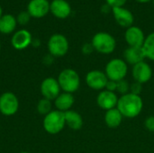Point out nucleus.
Segmentation results:
<instances>
[{
  "label": "nucleus",
  "instance_id": "obj_1",
  "mask_svg": "<svg viewBox=\"0 0 154 153\" xmlns=\"http://www.w3.org/2000/svg\"><path fill=\"white\" fill-rule=\"evenodd\" d=\"M116 108L120 111L124 118L133 119L142 113L143 108V100L141 96L127 93L119 96Z\"/></svg>",
  "mask_w": 154,
  "mask_h": 153
},
{
  "label": "nucleus",
  "instance_id": "obj_2",
  "mask_svg": "<svg viewBox=\"0 0 154 153\" xmlns=\"http://www.w3.org/2000/svg\"><path fill=\"white\" fill-rule=\"evenodd\" d=\"M91 44L96 51L104 55L113 53L116 48V41L115 37L106 32H98L95 33L92 37Z\"/></svg>",
  "mask_w": 154,
  "mask_h": 153
},
{
  "label": "nucleus",
  "instance_id": "obj_3",
  "mask_svg": "<svg viewBox=\"0 0 154 153\" xmlns=\"http://www.w3.org/2000/svg\"><path fill=\"white\" fill-rule=\"evenodd\" d=\"M60 89L63 92L73 94L80 87V77L73 69H65L61 70L57 78Z\"/></svg>",
  "mask_w": 154,
  "mask_h": 153
},
{
  "label": "nucleus",
  "instance_id": "obj_4",
  "mask_svg": "<svg viewBox=\"0 0 154 153\" xmlns=\"http://www.w3.org/2000/svg\"><path fill=\"white\" fill-rule=\"evenodd\" d=\"M42 126L45 132L50 134L54 135L60 133L66 126L64 113L56 109L52 110L43 117Z\"/></svg>",
  "mask_w": 154,
  "mask_h": 153
},
{
  "label": "nucleus",
  "instance_id": "obj_5",
  "mask_svg": "<svg viewBox=\"0 0 154 153\" xmlns=\"http://www.w3.org/2000/svg\"><path fill=\"white\" fill-rule=\"evenodd\" d=\"M105 73L109 80L118 82L125 79L128 74V64L123 59L114 58L106 63Z\"/></svg>",
  "mask_w": 154,
  "mask_h": 153
},
{
  "label": "nucleus",
  "instance_id": "obj_6",
  "mask_svg": "<svg viewBox=\"0 0 154 153\" xmlns=\"http://www.w3.org/2000/svg\"><path fill=\"white\" fill-rule=\"evenodd\" d=\"M48 50L54 58H60L65 56L69 49V41L61 33L52 34L48 41Z\"/></svg>",
  "mask_w": 154,
  "mask_h": 153
},
{
  "label": "nucleus",
  "instance_id": "obj_7",
  "mask_svg": "<svg viewBox=\"0 0 154 153\" xmlns=\"http://www.w3.org/2000/svg\"><path fill=\"white\" fill-rule=\"evenodd\" d=\"M19 109L18 97L13 92H5L0 96V113L5 116L14 115Z\"/></svg>",
  "mask_w": 154,
  "mask_h": 153
},
{
  "label": "nucleus",
  "instance_id": "obj_8",
  "mask_svg": "<svg viewBox=\"0 0 154 153\" xmlns=\"http://www.w3.org/2000/svg\"><path fill=\"white\" fill-rule=\"evenodd\" d=\"M108 78L105 71L99 69H93L87 73L85 77V82L87 86L95 91H102L106 88V85Z\"/></svg>",
  "mask_w": 154,
  "mask_h": 153
},
{
  "label": "nucleus",
  "instance_id": "obj_9",
  "mask_svg": "<svg viewBox=\"0 0 154 153\" xmlns=\"http://www.w3.org/2000/svg\"><path fill=\"white\" fill-rule=\"evenodd\" d=\"M152 69L149 63L145 60L139 62L132 68V77L135 82L140 84H145L149 82L152 78Z\"/></svg>",
  "mask_w": 154,
  "mask_h": 153
},
{
  "label": "nucleus",
  "instance_id": "obj_10",
  "mask_svg": "<svg viewBox=\"0 0 154 153\" xmlns=\"http://www.w3.org/2000/svg\"><path fill=\"white\" fill-rule=\"evenodd\" d=\"M40 90L43 98L54 101L56 97L60 94L61 89L57 78L49 77L42 80V82L41 83Z\"/></svg>",
  "mask_w": 154,
  "mask_h": 153
},
{
  "label": "nucleus",
  "instance_id": "obj_11",
  "mask_svg": "<svg viewBox=\"0 0 154 153\" xmlns=\"http://www.w3.org/2000/svg\"><path fill=\"white\" fill-rule=\"evenodd\" d=\"M146 36L143 31L135 25H132L125 30V40L129 47H143Z\"/></svg>",
  "mask_w": 154,
  "mask_h": 153
},
{
  "label": "nucleus",
  "instance_id": "obj_12",
  "mask_svg": "<svg viewBox=\"0 0 154 153\" xmlns=\"http://www.w3.org/2000/svg\"><path fill=\"white\" fill-rule=\"evenodd\" d=\"M112 14L115 18V21L119 26L127 29L130 26L134 25V16L133 13L125 6L112 8Z\"/></svg>",
  "mask_w": 154,
  "mask_h": 153
},
{
  "label": "nucleus",
  "instance_id": "obj_13",
  "mask_svg": "<svg viewBox=\"0 0 154 153\" xmlns=\"http://www.w3.org/2000/svg\"><path fill=\"white\" fill-rule=\"evenodd\" d=\"M118 98L119 97L116 93L104 89L97 96V104L101 109L108 111L116 107Z\"/></svg>",
  "mask_w": 154,
  "mask_h": 153
},
{
  "label": "nucleus",
  "instance_id": "obj_14",
  "mask_svg": "<svg viewBox=\"0 0 154 153\" xmlns=\"http://www.w3.org/2000/svg\"><path fill=\"white\" fill-rule=\"evenodd\" d=\"M50 4L48 0H31L27 5V12L31 17L42 18L50 12Z\"/></svg>",
  "mask_w": 154,
  "mask_h": 153
},
{
  "label": "nucleus",
  "instance_id": "obj_15",
  "mask_svg": "<svg viewBox=\"0 0 154 153\" xmlns=\"http://www.w3.org/2000/svg\"><path fill=\"white\" fill-rule=\"evenodd\" d=\"M32 41V37L31 32L25 29H22L15 32L13 34L11 38V44L15 50H22L26 49L28 46H30Z\"/></svg>",
  "mask_w": 154,
  "mask_h": 153
},
{
  "label": "nucleus",
  "instance_id": "obj_16",
  "mask_svg": "<svg viewBox=\"0 0 154 153\" xmlns=\"http://www.w3.org/2000/svg\"><path fill=\"white\" fill-rule=\"evenodd\" d=\"M50 12L59 19H66L71 14V6L66 0H52L50 4Z\"/></svg>",
  "mask_w": 154,
  "mask_h": 153
},
{
  "label": "nucleus",
  "instance_id": "obj_17",
  "mask_svg": "<svg viewBox=\"0 0 154 153\" xmlns=\"http://www.w3.org/2000/svg\"><path fill=\"white\" fill-rule=\"evenodd\" d=\"M145 55L142 47H129L123 52V60L128 64L134 66L145 60Z\"/></svg>",
  "mask_w": 154,
  "mask_h": 153
},
{
  "label": "nucleus",
  "instance_id": "obj_18",
  "mask_svg": "<svg viewBox=\"0 0 154 153\" xmlns=\"http://www.w3.org/2000/svg\"><path fill=\"white\" fill-rule=\"evenodd\" d=\"M74 103L75 97L73 94L62 92L54 100V106L56 110L60 111L62 113H66L67 111L71 110V107L73 106Z\"/></svg>",
  "mask_w": 154,
  "mask_h": 153
},
{
  "label": "nucleus",
  "instance_id": "obj_19",
  "mask_svg": "<svg viewBox=\"0 0 154 153\" xmlns=\"http://www.w3.org/2000/svg\"><path fill=\"white\" fill-rule=\"evenodd\" d=\"M124 116L120 113V111L116 107L113 109H110L108 111H106L104 120L107 127L109 128H117L121 125L123 122Z\"/></svg>",
  "mask_w": 154,
  "mask_h": 153
},
{
  "label": "nucleus",
  "instance_id": "obj_20",
  "mask_svg": "<svg viewBox=\"0 0 154 153\" xmlns=\"http://www.w3.org/2000/svg\"><path fill=\"white\" fill-rule=\"evenodd\" d=\"M64 115H65L66 125L69 129H71L73 131H79L82 128L83 118L80 115V114H79L76 111L69 110V111H67L66 113H64Z\"/></svg>",
  "mask_w": 154,
  "mask_h": 153
},
{
  "label": "nucleus",
  "instance_id": "obj_21",
  "mask_svg": "<svg viewBox=\"0 0 154 153\" xmlns=\"http://www.w3.org/2000/svg\"><path fill=\"white\" fill-rule=\"evenodd\" d=\"M16 18L12 14H5L0 18V32L3 34H10L16 28Z\"/></svg>",
  "mask_w": 154,
  "mask_h": 153
},
{
  "label": "nucleus",
  "instance_id": "obj_22",
  "mask_svg": "<svg viewBox=\"0 0 154 153\" xmlns=\"http://www.w3.org/2000/svg\"><path fill=\"white\" fill-rule=\"evenodd\" d=\"M142 48L144 52L145 58L154 61V32L146 36Z\"/></svg>",
  "mask_w": 154,
  "mask_h": 153
},
{
  "label": "nucleus",
  "instance_id": "obj_23",
  "mask_svg": "<svg viewBox=\"0 0 154 153\" xmlns=\"http://www.w3.org/2000/svg\"><path fill=\"white\" fill-rule=\"evenodd\" d=\"M37 111L42 115H46L52 111V103L51 100L46 98H42L37 104Z\"/></svg>",
  "mask_w": 154,
  "mask_h": 153
},
{
  "label": "nucleus",
  "instance_id": "obj_24",
  "mask_svg": "<svg viewBox=\"0 0 154 153\" xmlns=\"http://www.w3.org/2000/svg\"><path fill=\"white\" fill-rule=\"evenodd\" d=\"M127 93H130V83L125 79L118 81L117 87H116V94L123 96Z\"/></svg>",
  "mask_w": 154,
  "mask_h": 153
},
{
  "label": "nucleus",
  "instance_id": "obj_25",
  "mask_svg": "<svg viewBox=\"0 0 154 153\" xmlns=\"http://www.w3.org/2000/svg\"><path fill=\"white\" fill-rule=\"evenodd\" d=\"M30 18H31V15L29 14L27 11H22L18 14L16 17V21H17V23L21 25H25L29 23Z\"/></svg>",
  "mask_w": 154,
  "mask_h": 153
},
{
  "label": "nucleus",
  "instance_id": "obj_26",
  "mask_svg": "<svg viewBox=\"0 0 154 153\" xmlns=\"http://www.w3.org/2000/svg\"><path fill=\"white\" fill-rule=\"evenodd\" d=\"M143 91V85L138 82H133L130 84V93L140 96Z\"/></svg>",
  "mask_w": 154,
  "mask_h": 153
},
{
  "label": "nucleus",
  "instance_id": "obj_27",
  "mask_svg": "<svg viewBox=\"0 0 154 153\" xmlns=\"http://www.w3.org/2000/svg\"><path fill=\"white\" fill-rule=\"evenodd\" d=\"M127 0H106V5H108L111 8L115 7H122L125 5Z\"/></svg>",
  "mask_w": 154,
  "mask_h": 153
},
{
  "label": "nucleus",
  "instance_id": "obj_28",
  "mask_svg": "<svg viewBox=\"0 0 154 153\" xmlns=\"http://www.w3.org/2000/svg\"><path fill=\"white\" fill-rule=\"evenodd\" d=\"M144 126L149 132H154V115H150L145 119Z\"/></svg>",
  "mask_w": 154,
  "mask_h": 153
},
{
  "label": "nucleus",
  "instance_id": "obj_29",
  "mask_svg": "<svg viewBox=\"0 0 154 153\" xmlns=\"http://www.w3.org/2000/svg\"><path fill=\"white\" fill-rule=\"evenodd\" d=\"M94 48H93V45L91 44V42H86L82 45L81 47V51L83 54L85 55H89L91 54L93 51H94Z\"/></svg>",
  "mask_w": 154,
  "mask_h": 153
},
{
  "label": "nucleus",
  "instance_id": "obj_30",
  "mask_svg": "<svg viewBox=\"0 0 154 153\" xmlns=\"http://www.w3.org/2000/svg\"><path fill=\"white\" fill-rule=\"evenodd\" d=\"M116 87H117V82L113 81V80H109L107 81L106 85V90L111 91V92H115L116 93Z\"/></svg>",
  "mask_w": 154,
  "mask_h": 153
},
{
  "label": "nucleus",
  "instance_id": "obj_31",
  "mask_svg": "<svg viewBox=\"0 0 154 153\" xmlns=\"http://www.w3.org/2000/svg\"><path fill=\"white\" fill-rule=\"evenodd\" d=\"M53 61H54V57H53L52 55H51L50 53L47 54V55H45L44 58H43V60H42V62H43L46 66L51 65V64L53 63Z\"/></svg>",
  "mask_w": 154,
  "mask_h": 153
},
{
  "label": "nucleus",
  "instance_id": "obj_32",
  "mask_svg": "<svg viewBox=\"0 0 154 153\" xmlns=\"http://www.w3.org/2000/svg\"><path fill=\"white\" fill-rule=\"evenodd\" d=\"M31 45H32L33 47H39L40 45H41V41H40V40L39 39H32V43H31Z\"/></svg>",
  "mask_w": 154,
  "mask_h": 153
},
{
  "label": "nucleus",
  "instance_id": "obj_33",
  "mask_svg": "<svg viewBox=\"0 0 154 153\" xmlns=\"http://www.w3.org/2000/svg\"><path fill=\"white\" fill-rule=\"evenodd\" d=\"M138 3H142V4H144V3H148L150 1H152V0H136Z\"/></svg>",
  "mask_w": 154,
  "mask_h": 153
},
{
  "label": "nucleus",
  "instance_id": "obj_34",
  "mask_svg": "<svg viewBox=\"0 0 154 153\" xmlns=\"http://www.w3.org/2000/svg\"><path fill=\"white\" fill-rule=\"evenodd\" d=\"M2 14H3V11H2V7L0 6V18H1V17H2V15H3Z\"/></svg>",
  "mask_w": 154,
  "mask_h": 153
},
{
  "label": "nucleus",
  "instance_id": "obj_35",
  "mask_svg": "<svg viewBox=\"0 0 154 153\" xmlns=\"http://www.w3.org/2000/svg\"><path fill=\"white\" fill-rule=\"evenodd\" d=\"M20 153H31V152H28V151H22V152Z\"/></svg>",
  "mask_w": 154,
  "mask_h": 153
},
{
  "label": "nucleus",
  "instance_id": "obj_36",
  "mask_svg": "<svg viewBox=\"0 0 154 153\" xmlns=\"http://www.w3.org/2000/svg\"><path fill=\"white\" fill-rule=\"evenodd\" d=\"M0 50H1V42H0Z\"/></svg>",
  "mask_w": 154,
  "mask_h": 153
},
{
  "label": "nucleus",
  "instance_id": "obj_37",
  "mask_svg": "<svg viewBox=\"0 0 154 153\" xmlns=\"http://www.w3.org/2000/svg\"><path fill=\"white\" fill-rule=\"evenodd\" d=\"M152 4H153V6H154V0H152Z\"/></svg>",
  "mask_w": 154,
  "mask_h": 153
}]
</instances>
